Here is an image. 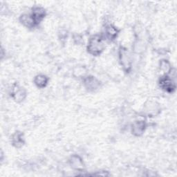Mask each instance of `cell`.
Listing matches in <instances>:
<instances>
[{
	"label": "cell",
	"instance_id": "6da1fadb",
	"mask_svg": "<svg viewBox=\"0 0 177 177\" xmlns=\"http://www.w3.org/2000/svg\"><path fill=\"white\" fill-rule=\"evenodd\" d=\"M103 49L104 44L102 42L101 37L96 35L90 39L88 46V51L90 53L97 56V55L101 54Z\"/></svg>",
	"mask_w": 177,
	"mask_h": 177
},
{
	"label": "cell",
	"instance_id": "7a4b0ae2",
	"mask_svg": "<svg viewBox=\"0 0 177 177\" xmlns=\"http://www.w3.org/2000/svg\"><path fill=\"white\" fill-rule=\"evenodd\" d=\"M160 86H161L163 89L168 92H172L173 90L175 89V83L168 77H165V78H163L160 80Z\"/></svg>",
	"mask_w": 177,
	"mask_h": 177
},
{
	"label": "cell",
	"instance_id": "3957f363",
	"mask_svg": "<svg viewBox=\"0 0 177 177\" xmlns=\"http://www.w3.org/2000/svg\"><path fill=\"white\" fill-rule=\"evenodd\" d=\"M32 17L35 22V24H37L43 20L45 16V10L41 7H35L33 10V13H32Z\"/></svg>",
	"mask_w": 177,
	"mask_h": 177
},
{
	"label": "cell",
	"instance_id": "277c9868",
	"mask_svg": "<svg viewBox=\"0 0 177 177\" xmlns=\"http://www.w3.org/2000/svg\"><path fill=\"white\" fill-rule=\"evenodd\" d=\"M21 22L24 26L28 28L34 27L35 24H36L33 17H32V15H22L21 17Z\"/></svg>",
	"mask_w": 177,
	"mask_h": 177
},
{
	"label": "cell",
	"instance_id": "5b68a950",
	"mask_svg": "<svg viewBox=\"0 0 177 177\" xmlns=\"http://www.w3.org/2000/svg\"><path fill=\"white\" fill-rule=\"evenodd\" d=\"M117 33L118 32L116 28L114 27H111V26H109L106 28V34H107V37L110 40H114L116 37Z\"/></svg>",
	"mask_w": 177,
	"mask_h": 177
},
{
	"label": "cell",
	"instance_id": "8992f818",
	"mask_svg": "<svg viewBox=\"0 0 177 177\" xmlns=\"http://www.w3.org/2000/svg\"><path fill=\"white\" fill-rule=\"evenodd\" d=\"M48 79L44 76H37L35 79V82L39 87H44L47 84Z\"/></svg>",
	"mask_w": 177,
	"mask_h": 177
},
{
	"label": "cell",
	"instance_id": "52a82bcc",
	"mask_svg": "<svg viewBox=\"0 0 177 177\" xmlns=\"http://www.w3.org/2000/svg\"><path fill=\"white\" fill-rule=\"evenodd\" d=\"M145 130V125L143 123H137L134 125L133 127V131L134 134H136L137 135H140V134H142L143 131Z\"/></svg>",
	"mask_w": 177,
	"mask_h": 177
},
{
	"label": "cell",
	"instance_id": "ba28073f",
	"mask_svg": "<svg viewBox=\"0 0 177 177\" xmlns=\"http://www.w3.org/2000/svg\"><path fill=\"white\" fill-rule=\"evenodd\" d=\"M122 57H121V60H122V64H123L124 67H126V68H130V60L128 58L127 54L125 51H123L122 52Z\"/></svg>",
	"mask_w": 177,
	"mask_h": 177
},
{
	"label": "cell",
	"instance_id": "9c48e42d",
	"mask_svg": "<svg viewBox=\"0 0 177 177\" xmlns=\"http://www.w3.org/2000/svg\"><path fill=\"white\" fill-rule=\"evenodd\" d=\"M72 160H73V161H75L76 164H74V165H73V167L74 168H76L77 170H80V168H82V161H81V159H80V158L78 156H73L72 158Z\"/></svg>",
	"mask_w": 177,
	"mask_h": 177
},
{
	"label": "cell",
	"instance_id": "30bf717a",
	"mask_svg": "<svg viewBox=\"0 0 177 177\" xmlns=\"http://www.w3.org/2000/svg\"><path fill=\"white\" fill-rule=\"evenodd\" d=\"M19 136H19V135H17V136H16L15 137H16V138L17 137V138H19ZM19 140H17V142H16V143H19Z\"/></svg>",
	"mask_w": 177,
	"mask_h": 177
}]
</instances>
